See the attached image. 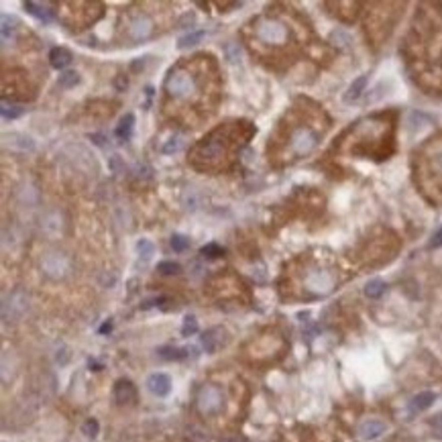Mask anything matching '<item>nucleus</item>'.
Returning a JSON list of instances; mask_svg holds the SVG:
<instances>
[{"label": "nucleus", "mask_w": 442, "mask_h": 442, "mask_svg": "<svg viewBox=\"0 0 442 442\" xmlns=\"http://www.w3.org/2000/svg\"><path fill=\"white\" fill-rule=\"evenodd\" d=\"M27 308H29L27 296H25L23 292H19V290L13 292V294L7 296L5 302H3V320H5L7 324L21 320L23 316H25V312H27Z\"/></svg>", "instance_id": "f257e3e1"}, {"label": "nucleus", "mask_w": 442, "mask_h": 442, "mask_svg": "<svg viewBox=\"0 0 442 442\" xmlns=\"http://www.w3.org/2000/svg\"><path fill=\"white\" fill-rule=\"evenodd\" d=\"M257 37L265 43L279 45L283 41H288V29L279 21H263L257 25Z\"/></svg>", "instance_id": "f03ea898"}, {"label": "nucleus", "mask_w": 442, "mask_h": 442, "mask_svg": "<svg viewBox=\"0 0 442 442\" xmlns=\"http://www.w3.org/2000/svg\"><path fill=\"white\" fill-rule=\"evenodd\" d=\"M167 92L171 94L173 98H187L189 94L194 92V80H192V76L189 74H185V72H175V74H171L169 78H167Z\"/></svg>", "instance_id": "7ed1b4c3"}, {"label": "nucleus", "mask_w": 442, "mask_h": 442, "mask_svg": "<svg viewBox=\"0 0 442 442\" xmlns=\"http://www.w3.org/2000/svg\"><path fill=\"white\" fill-rule=\"evenodd\" d=\"M198 407H200V412L204 416L220 412V407H223V393H220L216 387H212V385L204 387L198 393Z\"/></svg>", "instance_id": "20e7f679"}, {"label": "nucleus", "mask_w": 442, "mask_h": 442, "mask_svg": "<svg viewBox=\"0 0 442 442\" xmlns=\"http://www.w3.org/2000/svg\"><path fill=\"white\" fill-rule=\"evenodd\" d=\"M316 135L310 131V129H298L296 133H294V137H292V149H294V153H298V155H306V153H310L314 147H316Z\"/></svg>", "instance_id": "39448f33"}, {"label": "nucleus", "mask_w": 442, "mask_h": 442, "mask_svg": "<svg viewBox=\"0 0 442 442\" xmlns=\"http://www.w3.org/2000/svg\"><path fill=\"white\" fill-rule=\"evenodd\" d=\"M114 401L118 405H131L137 401V389L129 379H118L114 385Z\"/></svg>", "instance_id": "423d86ee"}, {"label": "nucleus", "mask_w": 442, "mask_h": 442, "mask_svg": "<svg viewBox=\"0 0 442 442\" xmlns=\"http://www.w3.org/2000/svg\"><path fill=\"white\" fill-rule=\"evenodd\" d=\"M147 389L157 397H165L171 391V379L165 373H153L147 379Z\"/></svg>", "instance_id": "0eeeda50"}, {"label": "nucleus", "mask_w": 442, "mask_h": 442, "mask_svg": "<svg viewBox=\"0 0 442 442\" xmlns=\"http://www.w3.org/2000/svg\"><path fill=\"white\" fill-rule=\"evenodd\" d=\"M225 344V332H223V328H210V330H206L204 334H202V346H204V351L206 353H216L220 346Z\"/></svg>", "instance_id": "6e6552de"}, {"label": "nucleus", "mask_w": 442, "mask_h": 442, "mask_svg": "<svg viewBox=\"0 0 442 442\" xmlns=\"http://www.w3.org/2000/svg\"><path fill=\"white\" fill-rule=\"evenodd\" d=\"M385 430H387L385 422H381V420H367V422L361 424L359 434H361L363 440H375V438L381 436Z\"/></svg>", "instance_id": "1a4fd4ad"}, {"label": "nucleus", "mask_w": 442, "mask_h": 442, "mask_svg": "<svg viewBox=\"0 0 442 442\" xmlns=\"http://www.w3.org/2000/svg\"><path fill=\"white\" fill-rule=\"evenodd\" d=\"M434 399H436V395H434L432 391H422V393L414 395L412 399H409V403H407L409 414H420V412H424V409H428V407L434 403Z\"/></svg>", "instance_id": "9d476101"}, {"label": "nucleus", "mask_w": 442, "mask_h": 442, "mask_svg": "<svg viewBox=\"0 0 442 442\" xmlns=\"http://www.w3.org/2000/svg\"><path fill=\"white\" fill-rule=\"evenodd\" d=\"M70 61H72V53H70L68 49H63V47H53V49H51V53H49L51 68L63 70V68L70 66Z\"/></svg>", "instance_id": "9b49d317"}, {"label": "nucleus", "mask_w": 442, "mask_h": 442, "mask_svg": "<svg viewBox=\"0 0 442 442\" xmlns=\"http://www.w3.org/2000/svg\"><path fill=\"white\" fill-rule=\"evenodd\" d=\"M133 129H135V114H124L116 126V137L120 141H129L133 137Z\"/></svg>", "instance_id": "f8f14e48"}, {"label": "nucleus", "mask_w": 442, "mask_h": 442, "mask_svg": "<svg viewBox=\"0 0 442 442\" xmlns=\"http://www.w3.org/2000/svg\"><path fill=\"white\" fill-rule=\"evenodd\" d=\"M149 33H151V21H149L147 17H139V19L133 21V25H131V35H133V39H137V41L147 39Z\"/></svg>", "instance_id": "ddd939ff"}, {"label": "nucleus", "mask_w": 442, "mask_h": 442, "mask_svg": "<svg viewBox=\"0 0 442 442\" xmlns=\"http://www.w3.org/2000/svg\"><path fill=\"white\" fill-rule=\"evenodd\" d=\"M365 86H367V76H359V78L349 86V90H346V94H344V102H355V100L361 96V94H363Z\"/></svg>", "instance_id": "4468645a"}, {"label": "nucleus", "mask_w": 442, "mask_h": 442, "mask_svg": "<svg viewBox=\"0 0 442 442\" xmlns=\"http://www.w3.org/2000/svg\"><path fill=\"white\" fill-rule=\"evenodd\" d=\"M25 9L29 11V15H33L35 19L43 21V23H51V11L45 5H37V3H25Z\"/></svg>", "instance_id": "2eb2a0df"}, {"label": "nucleus", "mask_w": 442, "mask_h": 442, "mask_svg": "<svg viewBox=\"0 0 442 442\" xmlns=\"http://www.w3.org/2000/svg\"><path fill=\"white\" fill-rule=\"evenodd\" d=\"M385 290H387V283L383 279H371L365 286V296L377 300V298H381L385 294Z\"/></svg>", "instance_id": "dca6fc26"}, {"label": "nucleus", "mask_w": 442, "mask_h": 442, "mask_svg": "<svg viewBox=\"0 0 442 442\" xmlns=\"http://www.w3.org/2000/svg\"><path fill=\"white\" fill-rule=\"evenodd\" d=\"M202 37H204L202 31H194V33H187V35H183V37H179V39H177V47H179V49L194 47L196 43H200V41H202Z\"/></svg>", "instance_id": "f3484780"}, {"label": "nucleus", "mask_w": 442, "mask_h": 442, "mask_svg": "<svg viewBox=\"0 0 442 442\" xmlns=\"http://www.w3.org/2000/svg\"><path fill=\"white\" fill-rule=\"evenodd\" d=\"M310 286L314 288V290H330V286H332V279L326 275V273H316V275H312L310 277Z\"/></svg>", "instance_id": "a211bd4d"}, {"label": "nucleus", "mask_w": 442, "mask_h": 442, "mask_svg": "<svg viewBox=\"0 0 442 442\" xmlns=\"http://www.w3.org/2000/svg\"><path fill=\"white\" fill-rule=\"evenodd\" d=\"M137 251H139V255H141L145 261H149V259L155 255V245H153L149 239H141V241L137 243Z\"/></svg>", "instance_id": "6ab92c4d"}, {"label": "nucleus", "mask_w": 442, "mask_h": 442, "mask_svg": "<svg viewBox=\"0 0 442 442\" xmlns=\"http://www.w3.org/2000/svg\"><path fill=\"white\" fill-rule=\"evenodd\" d=\"M13 25H17V19H15V17H9V15H3V41H5V43H9V35H11V39H13V35H15V29H17V27H13Z\"/></svg>", "instance_id": "aec40b11"}, {"label": "nucleus", "mask_w": 442, "mask_h": 442, "mask_svg": "<svg viewBox=\"0 0 442 442\" xmlns=\"http://www.w3.org/2000/svg\"><path fill=\"white\" fill-rule=\"evenodd\" d=\"M78 82H80V76H78L76 72H63V74L59 76V88H63V90L74 88Z\"/></svg>", "instance_id": "412c9836"}, {"label": "nucleus", "mask_w": 442, "mask_h": 442, "mask_svg": "<svg viewBox=\"0 0 442 442\" xmlns=\"http://www.w3.org/2000/svg\"><path fill=\"white\" fill-rule=\"evenodd\" d=\"M198 332V320L196 316H185L183 318V326H181V334L183 336H192Z\"/></svg>", "instance_id": "4be33fe9"}, {"label": "nucleus", "mask_w": 442, "mask_h": 442, "mask_svg": "<svg viewBox=\"0 0 442 442\" xmlns=\"http://www.w3.org/2000/svg\"><path fill=\"white\" fill-rule=\"evenodd\" d=\"M159 355L167 361H173V359H183L185 357V351L183 349H173V346H161L159 349Z\"/></svg>", "instance_id": "5701e85b"}, {"label": "nucleus", "mask_w": 442, "mask_h": 442, "mask_svg": "<svg viewBox=\"0 0 442 442\" xmlns=\"http://www.w3.org/2000/svg\"><path fill=\"white\" fill-rule=\"evenodd\" d=\"M5 141H7V145H11V147H19L21 151H33V141H31L29 137H23V135H19V141H11V139H7L5 137Z\"/></svg>", "instance_id": "b1692460"}, {"label": "nucleus", "mask_w": 442, "mask_h": 442, "mask_svg": "<svg viewBox=\"0 0 442 442\" xmlns=\"http://www.w3.org/2000/svg\"><path fill=\"white\" fill-rule=\"evenodd\" d=\"M0 112H3V118H7V120H15V118H19V116H23V114H25V108H21V106H7V104H3V108H0Z\"/></svg>", "instance_id": "393cba45"}, {"label": "nucleus", "mask_w": 442, "mask_h": 442, "mask_svg": "<svg viewBox=\"0 0 442 442\" xmlns=\"http://www.w3.org/2000/svg\"><path fill=\"white\" fill-rule=\"evenodd\" d=\"M82 432H84L88 438H96V436H98V432H100V424H98L96 420H94V418H90L88 422H84Z\"/></svg>", "instance_id": "a878e982"}, {"label": "nucleus", "mask_w": 442, "mask_h": 442, "mask_svg": "<svg viewBox=\"0 0 442 442\" xmlns=\"http://www.w3.org/2000/svg\"><path fill=\"white\" fill-rule=\"evenodd\" d=\"M200 253H202L204 257H208V259H216V257H220V255H223L225 251L220 249V247H218L216 243H208L206 247H202V251H200Z\"/></svg>", "instance_id": "bb28decb"}, {"label": "nucleus", "mask_w": 442, "mask_h": 442, "mask_svg": "<svg viewBox=\"0 0 442 442\" xmlns=\"http://www.w3.org/2000/svg\"><path fill=\"white\" fill-rule=\"evenodd\" d=\"M189 247V239L187 237H183V235H173L171 237V249L175 251V253H181V251H185Z\"/></svg>", "instance_id": "cd10ccee"}, {"label": "nucleus", "mask_w": 442, "mask_h": 442, "mask_svg": "<svg viewBox=\"0 0 442 442\" xmlns=\"http://www.w3.org/2000/svg\"><path fill=\"white\" fill-rule=\"evenodd\" d=\"M157 271L163 273V275H173V273L179 271V265L173 263V261H161L159 265H157Z\"/></svg>", "instance_id": "c85d7f7f"}, {"label": "nucleus", "mask_w": 442, "mask_h": 442, "mask_svg": "<svg viewBox=\"0 0 442 442\" xmlns=\"http://www.w3.org/2000/svg\"><path fill=\"white\" fill-rule=\"evenodd\" d=\"M227 57H229V61H231V63H237V61L241 59V47H239L237 43L227 45Z\"/></svg>", "instance_id": "c756f323"}, {"label": "nucleus", "mask_w": 442, "mask_h": 442, "mask_svg": "<svg viewBox=\"0 0 442 442\" xmlns=\"http://www.w3.org/2000/svg\"><path fill=\"white\" fill-rule=\"evenodd\" d=\"M179 147H181V139H179V137L169 139V141L163 145V153H167V155H169V153H175Z\"/></svg>", "instance_id": "7c9ffc66"}, {"label": "nucleus", "mask_w": 442, "mask_h": 442, "mask_svg": "<svg viewBox=\"0 0 442 442\" xmlns=\"http://www.w3.org/2000/svg\"><path fill=\"white\" fill-rule=\"evenodd\" d=\"M110 169H112L114 173H124L126 167H124V163L120 161L118 155H112V157H110Z\"/></svg>", "instance_id": "2f4dec72"}, {"label": "nucleus", "mask_w": 442, "mask_h": 442, "mask_svg": "<svg viewBox=\"0 0 442 442\" xmlns=\"http://www.w3.org/2000/svg\"><path fill=\"white\" fill-rule=\"evenodd\" d=\"M440 247H442V227L436 231V235L430 241V249H440Z\"/></svg>", "instance_id": "473e14b6"}, {"label": "nucleus", "mask_w": 442, "mask_h": 442, "mask_svg": "<svg viewBox=\"0 0 442 442\" xmlns=\"http://www.w3.org/2000/svg\"><path fill=\"white\" fill-rule=\"evenodd\" d=\"M432 430L436 432V436L442 438V414H438V416L432 420Z\"/></svg>", "instance_id": "72a5a7b5"}, {"label": "nucleus", "mask_w": 442, "mask_h": 442, "mask_svg": "<svg viewBox=\"0 0 442 442\" xmlns=\"http://www.w3.org/2000/svg\"><path fill=\"white\" fill-rule=\"evenodd\" d=\"M110 328H112V324H110V322H104V324L100 326V334H106V332H110Z\"/></svg>", "instance_id": "f704fd0d"}, {"label": "nucleus", "mask_w": 442, "mask_h": 442, "mask_svg": "<svg viewBox=\"0 0 442 442\" xmlns=\"http://www.w3.org/2000/svg\"><path fill=\"white\" fill-rule=\"evenodd\" d=\"M116 86H118V88H122V86H124V88H126V80H122V78H120V80H118V82H116Z\"/></svg>", "instance_id": "c9c22d12"}, {"label": "nucleus", "mask_w": 442, "mask_h": 442, "mask_svg": "<svg viewBox=\"0 0 442 442\" xmlns=\"http://www.w3.org/2000/svg\"><path fill=\"white\" fill-rule=\"evenodd\" d=\"M440 161H442V155H440Z\"/></svg>", "instance_id": "e433bc0d"}]
</instances>
